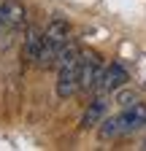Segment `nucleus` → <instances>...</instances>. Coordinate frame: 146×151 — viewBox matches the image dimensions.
I'll return each instance as SVG.
<instances>
[{
    "mask_svg": "<svg viewBox=\"0 0 146 151\" xmlns=\"http://www.w3.org/2000/svg\"><path fill=\"white\" fill-rule=\"evenodd\" d=\"M116 103H119L122 108H130V105H135V92H119Z\"/></svg>",
    "mask_w": 146,
    "mask_h": 151,
    "instance_id": "9",
    "label": "nucleus"
},
{
    "mask_svg": "<svg viewBox=\"0 0 146 151\" xmlns=\"http://www.w3.org/2000/svg\"><path fill=\"white\" fill-rule=\"evenodd\" d=\"M100 73H103V60H100V54L92 51V49L81 51V89H84V92H89V89L98 86Z\"/></svg>",
    "mask_w": 146,
    "mask_h": 151,
    "instance_id": "4",
    "label": "nucleus"
},
{
    "mask_svg": "<svg viewBox=\"0 0 146 151\" xmlns=\"http://www.w3.org/2000/svg\"><path fill=\"white\" fill-rule=\"evenodd\" d=\"M6 30V16H3V3H0V32Z\"/></svg>",
    "mask_w": 146,
    "mask_h": 151,
    "instance_id": "10",
    "label": "nucleus"
},
{
    "mask_svg": "<svg viewBox=\"0 0 146 151\" xmlns=\"http://www.w3.org/2000/svg\"><path fill=\"white\" fill-rule=\"evenodd\" d=\"M3 16H6V30H19L27 19L22 0H3Z\"/></svg>",
    "mask_w": 146,
    "mask_h": 151,
    "instance_id": "6",
    "label": "nucleus"
},
{
    "mask_svg": "<svg viewBox=\"0 0 146 151\" xmlns=\"http://www.w3.org/2000/svg\"><path fill=\"white\" fill-rule=\"evenodd\" d=\"M143 124H146V108L135 103L130 108H124L119 116L103 119L100 129H98V138L100 140H111V138H119V135H124V132H133V129H138Z\"/></svg>",
    "mask_w": 146,
    "mask_h": 151,
    "instance_id": "3",
    "label": "nucleus"
},
{
    "mask_svg": "<svg viewBox=\"0 0 146 151\" xmlns=\"http://www.w3.org/2000/svg\"><path fill=\"white\" fill-rule=\"evenodd\" d=\"M143 148H146V143H143Z\"/></svg>",
    "mask_w": 146,
    "mask_h": 151,
    "instance_id": "11",
    "label": "nucleus"
},
{
    "mask_svg": "<svg viewBox=\"0 0 146 151\" xmlns=\"http://www.w3.org/2000/svg\"><path fill=\"white\" fill-rule=\"evenodd\" d=\"M127 81H130V76H127V70L119 65V62H111L108 68H103L100 73V81H98V92L100 94H111V92H119Z\"/></svg>",
    "mask_w": 146,
    "mask_h": 151,
    "instance_id": "5",
    "label": "nucleus"
},
{
    "mask_svg": "<svg viewBox=\"0 0 146 151\" xmlns=\"http://www.w3.org/2000/svg\"><path fill=\"white\" fill-rule=\"evenodd\" d=\"M106 108H108V103H106L103 97H98L95 103H89V108L84 111V116H81V129H89V127L100 124V122H103Z\"/></svg>",
    "mask_w": 146,
    "mask_h": 151,
    "instance_id": "7",
    "label": "nucleus"
},
{
    "mask_svg": "<svg viewBox=\"0 0 146 151\" xmlns=\"http://www.w3.org/2000/svg\"><path fill=\"white\" fill-rule=\"evenodd\" d=\"M41 46H43V35H41L38 30H35V27H30V30H27V41H25L27 60L38 62V57H41Z\"/></svg>",
    "mask_w": 146,
    "mask_h": 151,
    "instance_id": "8",
    "label": "nucleus"
},
{
    "mask_svg": "<svg viewBox=\"0 0 146 151\" xmlns=\"http://www.w3.org/2000/svg\"><path fill=\"white\" fill-rule=\"evenodd\" d=\"M68 35H70V24L65 22L62 16H54L49 22V27L43 30V46H41V57H38L41 68L57 65L62 49L68 46Z\"/></svg>",
    "mask_w": 146,
    "mask_h": 151,
    "instance_id": "2",
    "label": "nucleus"
},
{
    "mask_svg": "<svg viewBox=\"0 0 146 151\" xmlns=\"http://www.w3.org/2000/svg\"><path fill=\"white\" fill-rule=\"evenodd\" d=\"M79 89H81V51L68 43L57 60V97L65 100Z\"/></svg>",
    "mask_w": 146,
    "mask_h": 151,
    "instance_id": "1",
    "label": "nucleus"
}]
</instances>
